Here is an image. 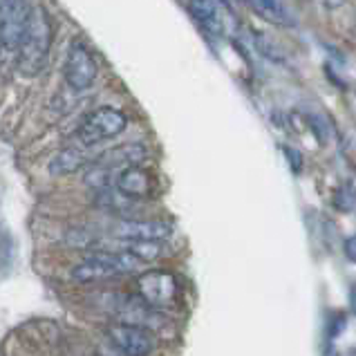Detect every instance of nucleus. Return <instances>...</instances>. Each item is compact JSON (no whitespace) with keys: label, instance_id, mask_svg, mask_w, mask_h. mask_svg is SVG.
<instances>
[{"label":"nucleus","instance_id":"a211bd4d","mask_svg":"<svg viewBox=\"0 0 356 356\" xmlns=\"http://www.w3.org/2000/svg\"><path fill=\"white\" fill-rule=\"evenodd\" d=\"M325 9H330V12H337V9H341L345 5V0H323Z\"/></svg>","mask_w":356,"mask_h":356},{"label":"nucleus","instance_id":"0eeeda50","mask_svg":"<svg viewBox=\"0 0 356 356\" xmlns=\"http://www.w3.org/2000/svg\"><path fill=\"white\" fill-rule=\"evenodd\" d=\"M108 339L126 356H148L155 350L152 337L144 327H137V325L117 323L113 327H108Z\"/></svg>","mask_w":356,"mask_h":356},{"label":"nucleus","instance_id":"1a4fd4ad","mask_svg":"<svg viewBox=\"0 0 356 356\" xmlns=\"http://www.w3.org/2000/svg\"><path fill=\"white\" fill-rule=\"evenodd\" d=\"M242 5H247L256 16L262 20H267L271 25L278 27H291L296 20H293L289 7L282 3V0H240Z\"/></svg>","mask_w":356,"mask_h":356},{"label":"nucleus","instance_id":"2eb2a0df","mask_svg":"<svg viewBox=\"0 0 356 356\" xmlns=\"http://www.w3.org/2000/svg\"><path fill=\"white\" fill-rule=\"evenodd\" d=\"M284 155H287V159L291 161L293 172H300V168H302V157H300V152H298V150H293V148H284Z\"/></svg>","mask_w":356,"mask_h":356},{"label":"nucleus","instance_id":"ddd939ff","mask_svg":"<svg viewBox=\"0 0 356 356\" xmlns=\"http://www.w3.org/2000/svg\"><path fill=\"white\" fill-rule=\"evenodd\" d=\"M124 249L132 253L141 262H155L166 253V247L161 240H119Z\"/></svg>","mask_w":356,"mask_h":356},{"label":"nucleus","instance_id":"423d86ee","mask_svg":"<svg viewBox=\"0 0 356 356\" xmlns=\"http://www.w3.org/2000/svg\"><path fill=\"white\" fill-rule=\"evenodd\" d=\"M175 227L166 220H141V218H126L119 220L113 236L119 240H168Z\"/></svg>","mask_w":356,"mask_h":356},{"label":"nucleus","instance_id":"9b49d317","mask_svg":"<svg viewBox=\"0 0 356 356\" xmlns=\"http://www.w3.org/2000/svg\"><path fill=\"white\" fill-rule=\"evenodd\" d=\"M90 164H92V161L88 159V155L83 150L63 148V150H58L52 159H49L47 170L52 172V175L60 177V175H72V172H79L81 168H86Z\"/></svg>","mask_w":356,"mask_h":356},{"label":"nucleus","instance_id":"7ed1b4c3","mask_svg":"<svg viewBox=\"0 0 356 356\" xmlns=\"http://www.w3.org/2000/svg\"><path fill=\"white\" fill-rule=\"evenodd\" d=\"M97 74H99L97 58L92 56V52H90V47L83 40L74 38L72 43H70L65 67H63L65 83L72 90H76V92H81V90H88L95 83Z\"/></svg>","mask_w":356,"mask_h":356},{"label":"nucleus","instance_id":"4468645a","mask_svg":"<svg viewBox=\"0 0 356 356\" xmlns=\"http://www.w3.org/2000/svg\"><path fill=\"white\" fill-rule=\"evenodd\" d=\"M332 204L341 213H350L356 209V186L352 181H345V184L337 188V193H334V197H332Z\"/></svg>","mask_w":356,"mask_h":356},{"label":"nucleus","instance_id":"f8f14e48","mask_svg":"<svg viewBox=\"0 0 356 356\" xmlns=\"http://www.w3.org/2000/svg\"><path fill=\"white\" fill-rule=\"evenodd\" d=\"M117 276L119 273L110 267L106 260H101L97 253H90L83 262H79L72 269V278L76 282H99V280H108Z\"/></svg>","mask_w":356,"mask_h":356},{"label":"nucleus","instance_id":"9d476101","mask_svg":"<svg viewBox=\"0 0 356 356\" xmlns=\"http://www.w3.org/2000/svg\"><path fill=\"white\" fill-rule=\"evenodd\" d=\"M188 12L195 18V23L209 34L220 36L225 23H222V14L216 0H188Z\"/></svg>","mask_w":356,"mask_h":356},{"label":"nucleus","instance_id":"f03ea898","mask_svg":"<svg viewBox=\"0 0 356 356\" xmlns=\"http://www.w3.org/2000/svg\"><path fill=\"white\" fill-rule=\"evenodd\" d=\"M128 126V117L117 108L101 106L83 117L76 128V139L83 146H97L101 141L115 139Z\"/></svg>","mask_w":356,"mask_h":356},{"label":"nucleus","instance_id":"f3484780","mask_svg":"<svg viewBox=\"0 0 356 356\" xmlns=\"http://www.w3.org/2000/svg\"><path fill=\"white\" fill-rule=\"evenodd\" d=\"M345 316L343 314H339V316H334V321H332V327H330V339H337L341 332H345Z\"/></svg>","mask_w":356,"mask_h":356},{"label":"nucleus","instance_id":"6ab92c4d","mask_svg":"<svg viewBox=\"0 0 356 356\" xmlns=\"http://www.w3.org/2000/svg\"><path fill=\"white\" fill-rule=\"evenodd\" d=\"M352 307H354V312H356V296L352 293Z\"/></svg>","mask_w":356,"mask_h":356},{"label":"nucleus","instance_id":"dca6fc26","mask_svg":"<svg viewBox=\"0 0 356 356\" xmlns=\"http://www.w3.org/2000/svg\"><path fill=\"white\" fill-rule=\"evenodd\" d=\"M343 253H345V258H348L350 262L356 264V236H350L348 240H345V244H343Z\"/></svg>","mask_w":356,"mask_h":356},{"label":"nucleus","instance_id":"20e7f679","mask_svg":"<svg viewBox=\"0 0 356 356\" xmlns=\"http://www.w3.org/2000/svg\"><path fill=\"white\" fill-rule=\"evenodd\" d=\"M137 291L144 302H148L152 309L172 307L177 300V280L168 271H146L137 278Z\"/></svg>","mask_w":356,"mask_h":356},{"label":"nucleus","instance_id":"39448f33","mask_svg":"<svg viewBox=\"0 0 356 356\" xmlns=\"http://www.w3.org/2000/svg\"><path fill=\"white\" fill-rule=\"evenodd\" d=\"M29 16L27 0H0V47L16 52Z\"/></svg>","mask_w":356,"mask_h":356},{"label":"nucleus","instance_id":"6e6552de","mask_svg":"<svg viewBox=\"0 0 356 356\" xmlns=\"http://www.w3.org/2000/svg\"><path fill=\"white\" fill-rule=\"evenodd\" d=\"M115 188L132 200H148L155 195V177L139 164L124 166L117 172Z\"/></svg>","mask_w":356,"mask_h":356},{"label":"nucleus","instance_id":"f257e3e1","mask_svg":"<svg viewBox=\"0 0 356 356\" xmlns=\"http://www.w3.org/2000/svg\"><path fill=\"white\" fill-rule=\"evenodd\" d=\"M52 47V20L43 5L29 9L25 32L18 43V70L25 76H38L47 67Z\"/></svg>","mask_w":356,"mask_h":356}]
</instances>
